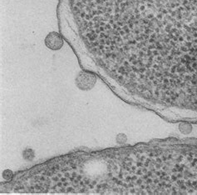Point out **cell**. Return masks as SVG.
Here are the masks:
<instances>
[{
	"instance_id": "1",
	"label": "cell",
	"mask_w": 197,
	"mask_h": 195,
	"mask_svg": "<svg viewBox=\"0 0 197 195\" xmlns=\"http://www.w3.org/2000/svg\"><path fill=\"white\" fill-rule=\"evenodd\" d=\"M45 42H46L47 46L48 47L49 49H53V50L59 49L63 46V44L61 36L58 34H57V33L49 34L48 37H47Z\"/></svg>"
}]
</instances>
